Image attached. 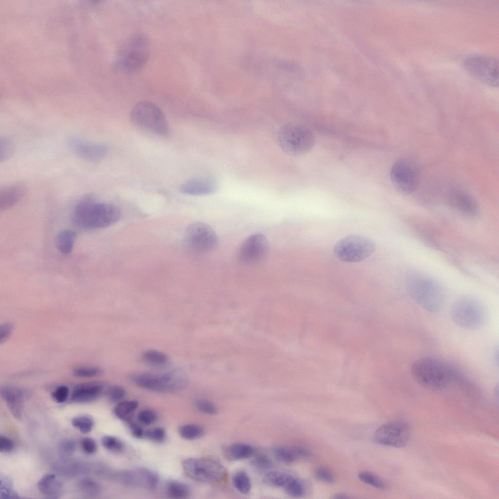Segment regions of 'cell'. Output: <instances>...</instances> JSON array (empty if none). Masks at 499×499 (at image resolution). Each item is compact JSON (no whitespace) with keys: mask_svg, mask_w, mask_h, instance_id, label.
<instances>
[{"mask_svg":"<svg viewBox=\"0 0 499 499\" xmlns=\"http://www.w3.org/2000/svg\"><path fill=\"white\" fill-rule=\"evenodd\" d=\"M411 373L418 384L433 391L444 389L451 381L461 376L454 367L440 359L429 357L416 360L411 366Z\"/></svg>","mask_w":499,"mask_h":499,"instance_id":"2","label":"cell"},{"mask_svg":"<svg viewBox=\"0 0 499 499\" xmlns=\"http://www.w3.org/2000/svg\"><path fill=\"white\" fill-rule=\"evenodd\" d=\"M182 466L190 478L204 483L218 482L227 475L225 468L220 462L209 458H188L183 461Z\"/></svg>","mask_w":499,"mask_h":499,"instance_id":"10","label":"cell"},{"mask_svg":"<svg viewBox=\"0 0 499 499\" xmlns=\"http://www.w3.org/2000/svg\"><path fill=\"white\" fill-rule=\"evenodd\" d=\"M263 480L267 485L281 488L293 497H300L304 493V488L301 482L293 476L284 472L270 471L265 475Z\"/></svg>","mask_w":499,"mask_h":499,"instance_id":"17","label":"cell"},{"mask_svg":"<svg viewBox=\"0 0 499 499\" xmlns=\"http://www.w3.org/2000/svg\"><path fill=\"white\" fill-rule=\"evenodd\" d=\"M37 486L40 492L49 498H59L62 493V483L53 473L44 475L39 480Z\"/></svg>","mask_w":499,"mask_h":499,"instance_id":"23","label":"cell"},{"mask_svg":"<svg viewBox=\"0 0 499 499\" xmlns=\"http://www.w3.org/2000/svg\"><path fill=\"white\" fill-rule=\"evenodd\" d=\"M80 445L83 451L89 455L95 453L97 448L96 441L93 439L88 437L82 439Z\"/></svg>","mask_w":499,"mask_h":499,"instance_id":"49","label":"cell"},{"mask_svg":"<svg viewBox=\"0 0 499 499\" xmlns=\"http://www.w3.org/2000/svg\"><path fill=\"white\" fill-rule=\"evenodd\" d=\"M145 437L157 442H161L166 438L165 430L161 427H156L145 431Z\"/></svg>","mask_w":499,"mask_h":499,"instance_id":"43","label":"cell"},{"mask_svg":"<svg viewBox=\"0 0 499 499\" xmlns=\"http://www.w3.org/2000/svg\"><path fill=\"white\" fill-rule=\"evenodd\" d=\"M166 493L172 498L183 499L188 498L191 493L190 487L185 483L176 480L169 481L166 485Z\"/></svg>","mask_w":499,"mask_h":499,"instance_id":"29","label":"cell"},{"mask_svg":"<svg viewBox=\"0 0 499 499\" xmlns=\"http://www.w3.org/2000/svg\"><path fill=\"white\" fill-rule=\"evenodd\" d=\"M129 426L132 434L137 438H141L145 436V430L138 424L129 422Z\"/></svg>","mask_w":499,"mask_h":499,"instance_id":"52","label":"cell"},{"mask_svg":"<svg viewBox=\"0 0 499 499\" xmlns=\"http://www.w3.org/2000/svg\"><path fill=\"white\" fill-rule=\"evenodd\" d=\"M254 449L250 445L242 442H236L229 446L226 449L227 457L231 460H240L251 456Z\"/></svg>","mask_w":499,"mask_h":499,"instance_id":"26","label":"cell"},{"mask_svg":"<svg viewBox=\"0 0 499 499\" xmlns=\"http://www.w3.org/2000/svg\"><path fill=\"white\" fill-rule=\"evenodd\" d=\"M269 243L261 233L249 236L240 245L237 251L238 259L245 264H253L263 260L269 251Z\"/></svg>","mask_w":499,"mask_h":499,"instance_id":"15","label":"cell"},{"mask_svg":"<svg viewBox=\"0 0 499 499\" xmlns=\"http://www.w3.org/2000/svg\"><path fill=\"white\" fill-rule=\"evenodd\" d=\"M72 425L83 433L90 432L94 427V422L88 416H79L74 418L71 422Z\"/></svg>","mask_w":499,"mask_h":499,"instance_id":"34","label":"cell"},{"mask_svg":"<svg viewBox=\"0 0 499 499\" xmlns=\"http://www.w3.org/2000/svg\"><path fill=\"white\" fill-rule=\"evenodd\" d=\"M132 381L138 386L160 393H176L184 390L188 378L182 369L174 368L164 373L144 372L133 374Z\"/></svg>","mask_w":499,"mask_h":499,"instance_id":"5","label":"cell"},{"mask_svg":"<svg viewBox=\"0 0 499 499\" xmlns=\"http://www.w3.org/2000/svg\"><path fill=\"white\" fill-rule=\"evenodd\" d=\"M76 448V443L75 441L70 439L63 440L59 444L58 452L60 455L66 458L70 457L73 454Z\"/></svg>","mask_w":499,"mask_h":499,"instance_id":"42","label":"cell"},{"mask_svg":"<svg viewBox=\"0 0 499 499\" xmlns=\"http://www.w3.org/2000/svg\"><path fill=\"white\" fill-rule=\"evenodd\" d=\"M14 152V146L8 138H0V161H4L10 158Z\"/></svg>","mask_w":499,"mask_h":499,"instance_id":"39","label":"cell"},{"mask_svg":"<svg viewBox=\"0 0 499 499\" xmlns=\"http://www.w3.org/2000/svg\"><path fill=\"white\" fill-rule=\"evenodd\" d=\"M465 69L478 80L490 86L499 85V62L495 58L485 55L469 57L463 62Z\"/></svg>","mask_w":499,"mask_h":499,"instance_id":"12","label":"cell"},{"mask_svg":"<svg viewBox=\"0 0 499 499\" xmlns=\"http://www.w3.org/2000/svg\"><path fill=\"white\" fill-rule=\"evenodd\" d=\"M196 408L201 412L206 414L213 415L217 413V408L211 402L204 400H199L195 402Z\"/></svg>","mask_w":499,"mask_h":499,"instance_id":"44","label":"cell"},{"mask_svg":"<svg viewBox=\"0 0 499 499\" xmlns=\"http://www.w3.org/2000/svg\"><path fill=\"white\" fill-rule=\"evenodd\" d=\"M359 479L364 483L370 485L379 490H384L385 483L379 477L369 472H361L358 474Z\"/></svg>","mask_w":499,"mask_h":499,"instance_id":"35","label":"cell"},{"mask_svg":"<svg viewBox=\"0 0 499 499\" xmlns=\"http://www.w3.org/2000/svg\"><path fill=\"white\" fill-rule=\"evenodd\" d=\"M77 238V233L71 230H65L59 232L56 238L57 249L62 253L71 252Z\"/></svg>","mask_w":499,"mask_h":499,"instance_id":"25","label":"cell"},{"mask_svg":"<svg viewBox=\"0 0 499 499\" xmlns=\"http://www.w3.org/2000/svg\"><path fill=\"white\" fill-rule=\"evenodd\" d=\"M126 394L125 389L119 385L111 386L107 392L109 400L113 403H119L124 399Z\"/></svg>","mask_w":499,"mask_h":499,"instance_id":"41","label":"cell"},{"mask_svg":"<svg viewBox=\"0 0 499 499\" xmlns=\"http://www.w3.org/2000/svg\"><path fill=\"white\" fill-rule=\"evenodd\" d=\"M390 177L395 189L400 193L407 195L416 190L419 173L413 163L407 160L399 159L392 165Z\"/></svg>","mask_w":499,"mask_h":499,"instance_id":"13","label":"cell"},{"mask_svg":"<svg viewBox=\"0 0 499 499\" xmlns=\"http://www.w3.org/2000/svg\"><path fill=\"white\" fill-rule=\"evenodd\" d=\"M69 394V389L65 385H61L58 387L52 393L53 399L58 403H61L65 402L67 399Z\"/></svg>","mask_w":499,"mask_h":499,"instance_id":"48","label":"cell"},{"mask_svg":"<svg viewBox=\"0 0 499 499\" xmlns=\"http://www.w3.org/2000/svg\"><path fill=\"white\" fill-rule=\"evenodd\" d=\"M450 315L457 325L470 330L482 327L488 317L487 310L483 304L480 300L469 296L457 299L450 307Z\"/></svg>","mask_w":499,"mask_h":499,"instance_id":"6","label":"cell"},{"mask_svg":"<svg viewBox=\"0 0 499 499\" xmlns=\"http://www.w3.org/2000/svg\"><path fill=\"white\" fill-rule=\"evenodd\" d=\"M138 406V402L136 400L122 401L115 407L114 413L120 420L129 422Z\"/></svg>","mask_w":499,"mask_h":499,"instance_id":"27","label":"cell"},{"mask_svg":"<svg viewBox=\"0 0 499 499\" xmlns=\"http://www.w3.org/2000/svg\"><path fill=\"white\" fill-rule=\"evenodd\" d=\"M217 236L214 230L200 222L193 223L186 230L184 242L192 252L202 254L213 250L217 245Z\"/></svg>","mask_w":499,"mask_h":499,"instance_id":"11","label":"cell"},{"mask_svg":"<svg viewBox=\"0 0 499 499\" xmlns=\"http://www.w3.org/2000/svg\"><path fill=\"white\" fill-rule=\"evenodd\" d=\"M0 493L2 498H19L14 489L11 480L7 477H1L0 479Z\"/></svg>","mask_w":499,"mask_h":499,"instance_id":"38","label":"cell"},{"mask_svg":"<svg viewBox=\"0 0 499 499\" xmlns=\"http://www.w3.org/2000/svg\"><path fill=\"white\" fill-rule=\"evenodd\" d=\"M278 140L281 148L287 154L300 156L311 149L316 138L313 133L306 126L291 123L280 127L278 132Z\"/></svg>","mask_w":499,"mask_h":499,"instance_id":"7","label":"cell"},{"mask_svg":"<svg viewBox=\"0 0 499 499\" xmlns=\"http://www.w3.org/2000/svg\"><path fill=\"white\" fill-rule=\"evenodd\" d=\"M0 395L14 417L20 419L23 408L25 392L19 387L6 386L1 388Z\"/></svg>","mask_w":499,"mask_h":499,"instance_id":"19","label":"cell"},{"mask_svg":"<svg viewBox=\"0 0 499 499\" xmlns=\"http://www.w3.org/2000/svg\"><path fill=\"white\" fill-rule=\"evenodd\" d=\"M232 483L236 490L243 494L247 495L251 490L250 478L244 471H239L233 475Z\"/></svg>","mask_w":499,"mask_h":499,"instance_id":"30","label":"cell"},{"mask_svg":"<svg viewBox=\"0 0 499 499\" xmlns=\"http://www.w3.org/2000/svg\"><path fill=\"white\" fill-rule=\"evenodd\" d=\"M409 435V427L406 423L391 422L380 426L374 433V439L379 444L400 448L406 444Z\"/></svg>","mask_w":499,"mask_h":499,"instance_id":"14","label":"cell"},{"mask_svg":"<svg viewBox=\"0 0 499 499\" xmlns=\"http://www.w3.org/2000/svg\"><path fill=\"white\" fill-rule=\"evenodd\" d=\"M150 50V43L147 36L143 33L132 35L123 42L119 48L115 67L121 72H135L146 62Z\"/></svg>","mask_w":499,"mask_h":499,"instance_id":"4","label":"cell"},{"mask_svg":"<svg viewBox=\"0 0 499 499\" xmlns=\"http://www.w3.org/2000/svg\"><path fill=\"white\" fill-rule=\"evenodd\" d=\"M130 117L134 125L151 133L163 135L169 131L164 115L158 107L150 101L136 103L132 109Z\"/></svg>","mask_w":499,"mask_h":499,"instance_id":"8","label":"cell"},{"mask_svg":"<svg viewBox=\"0 0 499 499\" xmlns=\"http://www.w3.org/2000/svg\"><path fill=\"white\" fill-rule=\"evenodd\" d=\"M121 217L115 206L96 201L91 194L83 196L77 203L72 214L74 224L81 229L94 230L115 224Z\"/></svg>","mask_w":499,"mask_h":499,"instance_id":"1","label":"cell"},{"mask_svg":"<svg viewBox=\"0 0 499 499\" xmlns=\"http://www.w3.org/2000/svg\"><path fill=\"white\" fill-rule=\"evenodd\" d=\"M104 386L100 382H89L77 385L71 399L77 403H88L96 400L102 393Z\"/></svg>","mask_w":499,"mask_h":499,"instance_id":"21","label":"cell"},{"mask_svg":"<svg viewBox=\"0 0 499 499\" xmlns=\"http://www.w3.org/2000/svg\"><path fill=\"white\" fill-rule=\"evenodd\" d=\"M446 198L448 205L462 215L472 217L479 212V206L476 200L463 190L452 188L447 192Z\"/></svg>","mask_w":499,"mask_h":499,"instance_id":"18","label":"cell"},{"mask_svg":"<svg viewBox=\"0 0 499 499\" xmlns=\"http://www.w3.org/2000/svg\"><path fill=\"white\" fill-rule=\"evenodd\" d=\"M316 478L321 481L327 483L334 482V477L331 471L328 468L321 466L317 468L315 472Z\"/></svg>","mask_w":499,"mask_h":499,"instance_id":"46","label":"cell"},{"mask_svg":"<svg viewBox=\"0 0 499 499\" xmlns=\"http://www.w3.org/2000/svg\"><path fill=\"white\" fill-rule=\"evenodd\" d=\"M25 186L17 183L3 187L0 190V210L9 209L16 205L24 196Z\"/></svg>","mask_w":499,"mask_h":499,"instance_id":"22","label":"cell"},{"mask_svg":"<svg viewBox=\"0 0 499 499\" xmlns=\"http://www.w3.org/2000/svg\"><path fill=\"white\" fill-rule=\"evenodd\" d=\"M375 245L367 237L361 235L346 236L334 245L335 256L341 261L357 263L369 257L374 251Z\"/></svg>","mask_w":499,"mask_h":499,"instance_id":"9","label":"cell"},{"mask_svg":"<svg viewBox=\"0 0 499 499\" xmlns=\"http://www.w3.org/2000/svg\"><path fill=\"white\" fill-rule=\"evenodd\" d=\"M13 327L8 323L3 324L0 328V342L1 343L5 341L11 335Z\"/></svg>","mask_w":499,"mask_h":499,"instance_id":"51","label":"cell"},{"mask_svg":"<svg viewBox=\"0 0 499 499\" xmlns=\"http://www.w3.org/2000/svg\"><path fill=\"white\" fill-rule=\"evenodd\" d=\"M101 373V369L96 366H80L73 370L75 376L80 378H89L98 375Z\"/></svg>","mask_w":499,"mask_h":499,"instance_id":"40","label":"cell"},{"mask_svg":"<svg viewBox=\"0 0 499 499\" xmlns=\"http://www.w3.org/2000/svg\"><path fill=\"white\" fill-rule=\"evenodd\" d=\"M204 432V429L201 426L194 423L185 424L179 428L180 436L187 440L197 439L203 435Z\"/></svg>","mask_w":499,"mask_h":499,"instance_id":"31","label":"cell"},{"mask_svg":"<svg viewBox=\"0 0 499 499\" xmlns=\"http://www.w3.org/2000/svg\"><path fill=\"white\" fill-rule=\"evenodd\" d=\"M348 498V497L347 496V495L343 493L337 494L335 495L334 497H333V498L334 499H346Z\"/></svg>","mask_w":499,"mask_h":499,"instance_id":"53","label":"cell"},{"mask_svg":"<svg viewBox=\"0 0 499 499\" xmlns=\"http://www.w3.org/2000/svg\"><path fill=\"white\" fill-rule=\"evenodd\" d=\"M273 453L276 459L284 464L292 463L298 459L292 446L276 447L273 450Z\"/></svg>","mask_w":499,"mask_h":499,"instance_id":"32","label":"cell"},{"mask_svg":"<svg viewBox=\"0 0 499 499\" xmlns=\"http://www.w3.org/2000/svg\"><path fill=\"white\" fill-rule=\"evenodd\" d=\"M14 441L9 437L4 435L0 436V451L3 453L11 452L14 448Z\"/></svg>","mask_w":499,"mask_h":499,"instance_id":"50","label":"cell"},{"mask_svg":"<svg viewBox=\"0 0 499 499\" xmlns=\"http://www.w3.org/2000/svg\"><path fill=\"white\" fill-rule=\"evenodd\" d=\"M406 284L409 295L423 308L433 313L442 309L445 294L436 280L420 273L412 272L407 275Z\"/></svg>","mask_w":499,"mask_h":499,"instance_id":"3","label":"cell"},{"mask_svg":"<svg viewBox=\"0 0 499 499\" xmlns=\"http://www.w3.org/2000/svg\"><path fill=\"white\" fill-rule=\"evenodd\" d=\"M217 189L215 182L208 177H197L183 183L179 188L181 192L192 195H208Z\"/></svg>","mask_w":499,"mask_h":499,"instance_id":"20","label":"cell"},{"mask_svg":"<svg viewBox=\"0 0 499 499\" xmlns=\"http://www.w3.org/2000/svg\"><path fill=\"white\" fill-rule=\"evenodd\" d=\"M252 464L254 467L260 470H268L271 467V461L267 456L259 454L256 456L252 461Z\"/></svg>","mask_w":499,"mask_h":499,"instance_id":"45","label":"cell"},{"mask_svg":"<svg viewBox=\"0 0 499 499\" xmlns=\"http://www.w3.org/2000/svg\"><path fill=\"white\" fill-rule=\"evenodd\" d=\"M139 422L145 425H150L154 423L157 419L156 413L153 410L145 409L140 411L137 415Z\"/></svg>","mask_w":499,"mask_h":499,"instance_id":"47","label":"cell"},{"mask_svg":"<svg viewBox=\"0 0 499 499\" xmlns=\"http://www.w3.org/2000/svg\"><path fill=\"white\" fill-rule=\"evenodd\" d=\"M142 474L144 488L153 490L157 487L159 482V477L157 473L151 469L140 467Z\"/></svg>","mask_w":499,"mask_h":499,"instance_id":"37","label":"cell"},{"mask_svg":"<svg viewBox=\"0 0 499 499\" xmlns=\"http://www.w3.org/2000/svg\"><path fill=\"white\" fill-rule=\"evenodd\" d=\"M101 443L105 449L112 452L119 453L124 448L122 441L118 438L112 436L107 435L103 437Z\"/></svg>","mask_w":499,"mask_h":499,"instance_id":"36","label":"cell"},{"mask_svg":"<svg viewBox=\"0 0 499 499\" xmlns=\"http://www.w3.org/2000/svg\"><path fill=\"white\" fill-rule=\"evenodd\" d=\"M78 486L82 493L89 496H95L101 491L100 485L90 478H83L79 480Z\"/></svg>","mask_w":499,"mask_h":499,"instance_id":"33","label":"cell"},{"mask_svg":"<svg viewBox=\"0 0 499 499\" xmlns=\"http://www.w3.org/2000/svg\"><path fill=\"white\" fill-rule=\"evenodd\" d=\"M68 143L70 149L76 155L88 162H98L107 154V147L103 143L74 136L70 138Z\"/></svg>","mask_w":499,"mask_h":499,"instance_id":"16","label":"cell"},{"mask_svg":"<svg viewBox=\"0 0 499 499\" xmlns=\"http://www.w3.org/2000/svg\"><path fill=\"white\" fill-rule=\"evenodd\" d=\"M143 360L152 366L163 367L169 363V358L163 352L154 349L145 350L142 355Z\"/></svg>","mask_w":499,"mask_h":499,"instance_id":"28","label":"cell"},{"mask_svg":"<svg viewBox=\"0 0 499 499\" xmlns=\"http://www.w3.org/2000/svg\"><path fill=\"white\" fill-rule=\"evenodd\" d=\"M114 478L121 485L131 488H144V482L139 468L121 470L115 473Z\"/></svg>","mask_w":499,"mask_h":499,"instance_id":"24","label":"cell"}]
</instances>
